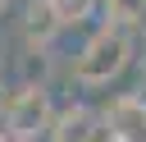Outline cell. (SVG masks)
<instances>
[{
	"mask_svg": "<svg viewBox=\"0 0 146 142\" xmlns=\"http://www.w3.org/2000/svg\"><path fill=\"white\" fill-rule=\"evenodd\" d=\"M128 60H132V37L123 32V27H96L87 41H82V50L73 55V78L82 82V87H105V82H114L123 69H128Z\"/></svg>",
	"mask_w": 146,
	"mask_h": 142,
	"instance_id": "6da1fadb",
	"label": "cell"
},
{
	"mask_svg": "<svg viewBox=\"0 0 146 142\" xmlns=\"http://www.w3.org/2000/svg\"><path fill=\"white\" fill-rule=\"evenodd\" d=\"M50 124H55V110H50V92L41 82H23V87L9 92V101H5V133L14 142L41 137V133H50Z\"/></svg>",
	"mask_w": 146,
	"mask_h": 142,
	"instance_id": "7a4b0ae2",
	"label": "cell"
},
{
	"mask_svg": "<svg viewBox=\"0 0 146 142\" xmlns=\"http://www.w3.org/2000/svg\"><path fill=\"white\" fill-rule=\"evenodd\" d=\"M100 115L91 105H64L55 110V124H50V142H100Z\"/></svg>",
	"mask_w": 146,
	"mask_h": 142,
	"instance_id": "3957f363",
	"label": "cell"
},
{
	"mask_svg": "<svg viewBox=\"0 0 146 142\" xmlns=\"http://www.w3.org/2000/svg\"><path fill=\"white\" fill-rule=\"evenodd\" d=\"M105 124H110V137L119 142H146V96H119L105 110Z\"/></svg>",
	"mask_w": 146,
	"mask_h": 142,
	"instance_id": "277c9868",
	"label": "cell"
},
{
	"mask_svg": "<svg viewBox=\"0 0 146 142\" xmlns=\"http://www.w3.org/2000/svg\"><path fill=\"white\" fill-rule=\"evenodd\" d=\"M59 14H55V5L50 0H27V9H23V41L32 46V50H46L55 37H59Z\"/></svg>",
	"mask_w": 146,
	"mask_h": 142,
	"instance_id": "5b68a950",
	"label": "cell"
},
{
	"mask_svg": "<svg viewBox=\"0 0 146 142\" xmlns=\"http://www.w3.org/2000/svg\"><path fill=\"white\" fill-rule=\"evenodd\" d=\"M105 18H110V27H137V23H146V0H105Z\"/></svg>",
	"mask_w": 146,
	"mask_h": 142,
	"instance_id": "8992f818",
	"label": "cell"
},
{
	"mask_svg": "<svg viewBox=\"0 0 146 142\" xmlns=\"http://www.w3.org/2000/svg\"><path fill=\"white\" fill-rule=\"evenodd\" d=\"M55 5V14H59V23L68 27V23H82L91 9H96V0H50Z\"/></svg>",
	"mask_w": 146,
	"mask_h": 142,
	"instance_id": "52a82bcc",
	"label": "cell"
},
{
	"mask_svg": "<svg viewBox=\"0 0 146 142\" xmlns=\"http://www.w3.org/2000/svg\"><path fill=\"white\" fill-rule=\"evenodd\" d=\"M5 101H9V96H5V87H0V115H5Z\"/></svg>",
	"mask_w": 146,
	"mask_h": 142,
	"instance_id": "ba28073f",
	"label": "cell"
},
{
	"mask_svg": "<svg viewBox=\"0 0 146 142\" xmlns=\"http://www.w3.org/2000/svg\"><path fill=\"white\" fill-rule=\"evenodd\" d=\"M105 142H119V137H105Z\"/></svg>",
	"mask_w": 146,
	"mask_h": 142,
	"instance_id": "9c48e42d",
	"label": "cell"
},
{
	"mask_svg": "<svg viewBox=\"0 0 146 142\" xmlns=\"http://www.w3.org/2000/svg\"><path fill=\"white\" fill-rule=\"evenodd\" d=\"M141 69H146V60H141Z\"/></svg>",
	"mask_w": 146,
	"mask_h": 142,
	"instance_id": "30bf717a",
	"label": "cell"
},
{
	"mask_svg": "<svg viewBox=\"0 0 146 142\" xmlns=\"http://www.w3.org/2000/svg\"><path fill=\"white\" fill-rule=\"evenodd\" d=\"M0 5H5V0H0Z\"/></svg>",
	"mask_w": 146,
	"mask_h": 142,
	"instance_id": "8fae6325",
	"label": "cell"
}]
</instances>
